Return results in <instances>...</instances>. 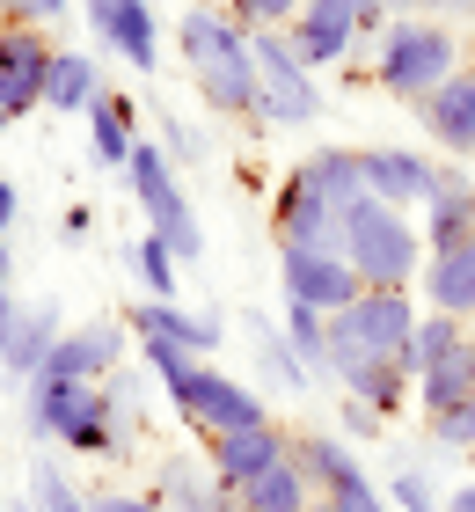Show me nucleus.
<instances>
[{
    "label": "nucleus",
    "mask_w": 475,
    "mask_h": 512,
    "mask_svg": "<svg viewBox=\"0 0 475 512\" xmlns=\"http://www.w3.org/2000/svg\"><path fill=\"white\" fill-rule=\"evenodd\" d=\"M176 52H183V74L198 81V96L256 132V44H249L242 22L227 8H198L190 0L183 22H176Z\"/></svg>",
    "instance_id": "obj_1"
},
{
    "label": "nucleus",
    "mask_w": 475,
    "mask_h": 512,
    "mask_svg": "<svg viewBox=\"0 0 475 512\" xmlns=\"http://www.w3.org/2000/svg\"><path fill=\"white\" fill-rule=\"evenodd\" d=\"M154 366V381L161 395H169V410L183 417V432H198V439H220V432H242V425H264V395H256L249 381H234L220 374L212 359H190L176 352V344H139Z\"/></svg>",
    "instance_id": "obj_2"
},
{
    "label": "nucleus",
    "mask_w": 475,
    "mask_h": 512,
    "mask_svg": "<svg viewBox=\"0 0 475 512\" xmlns=\"http://www.w3.org/2000/svg\"><path fill=\"white\" fill-rule=\"evenodd\" d=\"M22 417H30V439H59L66 454H95L117 461L125 454V417H117L110 381H59V374H30L22 381Z\"/></svg>",
    "instance_id": "obj_3"
},
{
    "label": "nucleus",
    "mask_w": 475,
    "mask_h": 512,
    "mask_svg": "<svg viewBox=\"0 0 475 512\" xmlns=\"http://www.w3.org/2000/svg\"><path fill=\"white\" fill-rule=\"evenodd\" d=\"M461 66V30L454 22H439V15H395L388 30L373 37V88L380 96H395V103H424L432 88L446 81Z\"/></svg>",
    "instance_id": "obj_4"
},
{
    "label": "nucleus",
    "mask_w": 475,
    "mask_h": 512,
    "mask_svg": "<svg viewBox=\"0 0 475 512\" xmlns=\"http://www.w3.org/2000/svg\"><path fill=\"white\" fill-rule=\"evenodd\" d=\"M344 264L359 271V286L380 293H417V271H424V235H417V213H395L380 198L344 205Z\"/></svg>",
    "instance_id": "obj_5"
},
{
    "label": "nucleus",
    "mask_w": 475,
    "mask_h": 512,
    "mask_svg": "<svg viewBox=\"0 0 475 512\" xmlns=\"http://www.w3.org/2000/svg\"><path fill=\"white\" fill-rule=\"evenodd\" d=\"M410 337H417V293L366 286L351 308L329 315V366H322V374L344 381L351 366H366V359H402V352H410Z\"/></svg>",
    "instance_id": "obj_6"
},
{
    "label": "nucleus",
    "mask_w": 475,
    "mask_h": 512,
    "mask_svg": "<svg viewBox=\"0 0 475 512\" xmlns=\"http://www.w3.org/2000/svg\"><path fill=\"white\" fill-rule=\"evenodd\" d=\"M256 132H307L322 118V81L285 30H256Z\"/></svg>",
    "instance_id": "obj_7"
},
{
    "label": "nucleus",
    "mask_w": 475,
    "mask_h": 512,
    "mask_svg": "<svg viewBox=\"0 0 475 512\" xmlns=\"http://www.w3.org/2000/svg\"><path fill=\"white\" fill-rule=\"evenodd\" d=\"M125 183H132V205L147 213V235H161L176 249V264L190 271L205 256V227H198V205L183 198V176H176V161L154 147V139H139L132 161H125Z\"/></svg>",
    "instance_id": "obj_8"
},
{
    "label": "nucleus",
    "mask_w": 475,
    "mask_h": 512,
    "mask_svg": "<svg viewBox=\"0 0 475 512\" xmlns=\"http://www.w3.org/2000/svg\"><path fill=\"white\" fill-rule=\"evenodd\" d=\"M271 235H278V249H337L344 242V205L315 176L285 169L278 198H271Z\"/></svg>",
    "instance_id": "obj_9"
},
{
    "label": "nucleus",
    "mask_w": 475,
    "mask_h": 512,
    "mask_svg": "<svg viewBox=\"0 0 475 512\" xmlns=\"http://www.w3.org/2000/svg\"><path fill=\"white\" fill-rule=\"evenodd\" d=\"M88 8V30L110 59H125L132 74H154L161 66V15L154 0H81Z\"/></svg>",
    "instance_id": "obj_10"
},
{
    "label": "nucleus",
    "mask_w": 475,
    "mask_h": 512,
    "mask_svg": "<svg viewBox=\"0 0 475 512\" xmlns=\"http://www.w3.org/2000/svg\"><path fill=\"white\" fill-rule=\"evenodd\" d=\"M278 286H285V300H307L322 315H337L366 293L359 271L344 264V249H278Z\"/></svg>",
    "instance_id": "obj_11"
},
{
    "label": "nucleus",
    "mask_w": 475,
    "mask_h": 512,
    "mask_svg": "<svg viewBox=\"0 0 475 512\" xmlns=\"http://www.w3.org/2000/svg\"><path fill=\"white\" fill-rule=\"evenodd\" d=\"M359 176H366V198L395 205V213H417L439 191V161L424 147H359Z\"/></svg>",
    "instance_id": "obj_12"
},
{
    "label": "nucleus",
    "mask_w": 475,
    "mask_h": 512,
    "mask_svg": "<svg viewBox=\"0 0 475 512\" xmlns=\"http://www.w3.org/2000/svg\"><path fill=\"white\" fill-rule=\"evenodd\" d=\"M125 330L139 344H176V352L190 359H212L227 337V322L212 308H176V300H139V308H125Z\"/></svg>",
    "instance_id": "obj_13"
},
{
    "label": "nucleus",
    "mask_w": 475,
    "mask_h": 512,
    "mask_svg": "<svg viewBox=\"0 0 475 512\" xmlns=\"http://www.w3.org/2000/svg\"><path fill=\"white\" fill-rule=\"evenodd\" d=\"M417 125L446 161H475V66H454V74L417 103Z\"/></svg>",
    "instance_id": "obj_14"
},
{
    "label": "nucleus",
    "mask_w": 475,
    "mask_h": 512,
    "mask_svg": "<svg viewBox=\"0 0 475 512\" xmlns=\"http://www.w3.org/2000/svg\"><path fill=\"white\" fill-rule=\"evenodd\" d=\"M52 59H59V44L44 37L37 22H0V81H8V103H15V118L44 103Z\"/></svg>",
    "instance_id": "obj_15"
},
{
    "label": "nucleus",
    "mask_w": 475,
    "mask_h": 512,
    "mask_svg": "<svg viewBox=\"0 0 475 512\" xmlns=\"http://www.w3.org/2000/svg\"><path fill=\"white\" fill-rule=\"evenodd\" d=\"M285 37H293V52L307 66H344L359 52V15H351V0H300V15L285 22Z\"/></svg>",
    "instance_id": "obj_16"
},
{
    "label": "nucleus",
    "mask_w": 475,
    "mask_h": 512,
    "mask_svg": "<svg viewBox=\"0 0 475 512\" xmlns=\"http://www.w3.org/2000/svg\"><path fill=\"white\" fill-rule=\"evenodd\" d=\"M417 235H424V249H446V242L475 235V176H468V161H439V191L417 205Z\"/></svg>",
    "instance_id": "obj_17"
},
{
    "label": "nucleus",
    "mask_w": 475,
    "mask_h": 512,
    "mask_svg": "<svg viewBox=\"0 0 475 512\" xmlns=\"http://www.w3.org/2000/svg\"><path fill=\"white\" fill-rule=\"evenodd\" d=\"M125 366V322H88V330H66L52 344V359L37 374H59V381H110Z\"/></svg>",
    "instance_id": "obj_18"
},
{
    "label": "nucleus",
    "mask_w": 475,
    "mask_h": 512,
    "mask_svg": "<svg viewBox=\"0 0 475 512\" xmlns=\"http://www.w3.org/2000/svg\"><path fill=\"white\" fill-rule=\"evenodd\" d=\"M417 293H424V308H432V315L475 322V235L468 242H446V249H424Z\"/></svg>",
    "instance_id": "obj_19"
},
{
    "label": "nucleus",
    "mask_w": 475,
    "mask_h": 512,
    "mask_svg": "<svg viewBox=\"0 0 475 512\" xmlns=\"http://www.w3.org/2000/svg\"><path fill=\"white\" fill-rule=\"evenodd\" d=\"M205 447H212V476H227L234 491H242L249 476H264L271 461H285V454H293V432H285V425H271V417H264V425L220 432V439H205Z\"/></svg>",
    "instance_id": "obj_20"
},
{
    "label": "nucleus",
    "mask_w": 475,
    "mask_h": 512,
    "mask_svg": "<svg viewBox=\"0 0 475 512\" xmlns=\"http://www.w3.org/2000/svg\"><path fill=\"white\" fill-rule=\"evenodd\" d=\"M293 461L307 469L315 498H344V491H359V483H373L359 469V447H351L344 432H293Z\"/></svg>",
    "instance_id": "obj_21"
},
{
    "label": "nucleus",
    "mask_w": 475,
    "mask_h": 512,
    "mask_svg": "<svg viewBox=\"0 0 475 512\" xmlns=\"http://www.w3.org/2000/svg\"><path fill=\"white\" fill-rule=\"evenodd\" d=\"M132 147H139V103L125 96V88H103V96L88 103V154H95V169L125 176Z\"/></svg>",
    "instance_id": "obj_22"
},
{
    "label": "nucleus",
    "mask_w": 475,
    "mask_h": 512,
    "mask_svg": "<svg viewBox=\"0 0 475 512\" xmlns=\"http://www.w3.org/2000/svg\"><path fill=\"white\" fill-rule=\"evenodd\" d=\"M66 337V315H59V300H37V308H22L15 322V337H8V352H0V381H30L44 359H52V344Z\"/></svg>",
    "instance_id": "obj_23"
},
{
    "label": "nucleus",
    "mask_w": 475,
    "mask_h": 512,
    "mask_svg": "<svg viewBox=\"0 0 475 512\" xmlns=\"http://www.w3.org/2000/svg\"><path fill=\"white\" fill-rule=\"evenodd\" d=\"M154 498L169 505V512H242V498H234V483L227 476H205L198 461H161V483H154Z\"/></svg>",
    "instance_id": "obj_24"
},
{
    "label": "nucleus",
    "mask_w": 475,
    "mask_h": 512,
    "mask_svg": "<svg viewBox=\"0 0 475 512\" xmlns=\"http://www.w3.org/2000/svg\"><path fill=\"white\" fill-rule=\"evenodd\" d=\"M234 498H242V512H315V483H307V469L285 454L264 476H249Z\"/></svg>",
    "instance_id": "obj_25"
},
{
    "label": "nucleus",
    "mask_w": 475,
    "mask_h": 512,
    "mask_svg": "<svg viewBox=\"0 0 475 512\" xmlns=\"http://www.w3.org/2000/svg\"><path fill=\"white\" fill-rule=\"evenodd\" d=\"M410 388H417V410H424V417L446 410V403H461V395H475V337L454 344V352H446L432 374H417Z\"/></svg>",
    "instance_id": "obj_26"
},
{
    "label": "nucleus",
    "mask_w": 475,
    "mask_h": 512,
    "mask_svg": "<svg viewBox=\"0 0 475 512\" xmlns=\"http://www.w3.org/2000/svg\"><path fill=\"white\" fill-rule=\"evenodd\" d=\"M95 96H103V66H95L88 52H59L52 81H44V110H81V118H88Z\"/></svg>",
    "instance_id": "obj_27"
},
{
    "label": "nucleus",
    "mask_w": 475,
    "mask_h": 512,
    "mask_svg": "<svg viewBox=\"0 0 475 512\" xmlns=\"http://www.w3.org/2000/svg\"><path fill=\"white\" fill-rule=\"evenodd\" d=\"M337 388L359 395V403H373L380 417H395L402 403H410V366H402V359H366V366H351Z\"/></svg>",
    "instance_id": "obj_28"
},
{
    "label": "nucleus",
    "mask_w": 475,
    "mask_h": 512,
    "mask_svg": "<svg viewBox=\"0 0 475 512\" xmlns=\"http://www.w3.org/2000/svg\"><path fill=\"white\" fill-rule=\"evenodd\" d=\"M249 337H256V366L271 374V388H285V395H307L315 388V374H307V359L285 344V330L278 322H264V315H249Z\"/></svg>",
    "instance_id": "obj_29"
},
{
    "label": "nucleus",
    "mask_w": 475,
    "mask_h": 512,
    "mask_svg": "<svg viewBox=\"0 0 475 512\" xmlns=\"http://www.w3.org/2000/svg\"><path fill=\"white\" fill-rule=\"evenodd\" d=\"M300 176H315L337 205H359L366 198V176H359V147H307L300 161H293Z\"/></svg>",
    "instance_id": "obj_30"
},
{
    "label": "nucleus",
    "mask_w": 475,
    "mask_h": 512,
    "mask_svg": "<svg viewBox=\"0 0 475 512\" xmlns=\"http://www.w3.org/2000/svg\"><path fill=\"white\" fill-rule=\"evenodd\" d=\"M468 337H475V322H461V315H432V308H424V315H417V337H410V352H402L410 381H417V374H432V366H439L446 352H454V344H468Z\"/></svg>",
    "instance_id": "obj_31"
},
{
    "label": "nucleus",
    "mask_w": 475,
    "mask_h": 512,
    "mask_svg": "<svg viewBox=\"0 0 475 512\" xmlns=\"http://www.w3.org/2000/svg\"><path fill=\"white\" fill-rule=\"evenodd\" d=\"M125 264H132L139 286H147V300H176V293H183V264H176V249L161 242V235H139V242L125 249Z\"/></svg>",
    "instance_id": "obj_32"
},
{
    "label": "nucleus",
    "mask_w": 475,
    "mask_h": 512,
    "mask_svg": "<svg viewBox=\"0 0 475 512\" xmlns=\"http://www.w3.org/2000/svg\"><path fill=\"white\" fill-rule=\"evenodd\" d=\"M285 344H293V352L307 359V374L322 381V366H329V315L322 308H307V300H285Z\"/></svg>",
    "instance_id": "obj_33"
},
{
    "label": "nucleus",
    "mask_w": 475,
    "mask_h": 512,
    "mask_svg": "<svg viewBox=\"0 0 475 512\" xmlns=\"http://www.w3.org/2000/svg\"><path fill=\"white\" fill-rule=\"evenodd\" d=\"M380 491H388L395 512H446V491L432 483V469H424V461H402V469L380 483Z\"/></svg>",
    "instance_id": "obj_34"
},
{
    "label": "nucleus",
    "mask_w": 475,
    "mask_h": 512,
    "mask_svg": "<svg viewBox=\"0 0 475 512\" xmlns=\"http://www.w3.org/2000/svg\"><path fill=\"white\" fill-rule=\"evenodd\" d=\"M30 505L37 512H95V498L81 491V483H66L59 461H37L30 469Z\"/></svg>",
    "instance_id": "obj_35"
},
{
    "label": "nucleus",
    "mask_w": 475,
    "mask_h": 512,
    "mask_svg": "<svg viewBox=\"0 0 475 512\" xmlns=\"http://www.w3.org/2000/svg\"><path fill=\"white\" fill-rule=\"evenodd\" d=\"M424 432H432V447L439 454H468L475 447V395H461V403H446L424 417Z\"/></svg>",
    "instance_id": "obj_36"
},
{
    "label": "nucleus",
    "mask_w": 475,
    "mask_h": 512,
    "mask_svg": "<svg viewBox=\"0 0 475 512\" xmlns=\"http://www.w3.org/2000/svg\"><path fill=\"white\" fill-rule=\"evenodd\" d=\"M161 154L176 161V169H190V161H205V132L198 125H183V110H161Z\"/></svg>",
    "instance_id": "obj_37"
},
{
    "label": "nucleus",
    "mask_w": 475,
    "mask_h": 512,
    "mask_svg": "<svg viewBox=\"0 0 475 512\" xmlns=\"http://www.w3.org/2000/svg\"><path fill=\"white\" fill-rule=\"evenodd\" d=\"M220 8H227V15L256 37V30H285V22L300 15V0H220Z\"/></svg>",
    "instance_id": "obj_38"
},
{
    "label": "nucleus",
    "mask_w": 475,
    "mask_h": 512,
    "mask_svg": "<svg viewBox=\"0 0 475 512\" xmlns=\"http://www.w3.org/2000/svg\"><path fill=\"white\" fill-rule=\"evenodd\" d=\"M337 432L351 439V447H366V439H388V417H380L373 403H359V395H344V417H337Z\"/></svg>",
    "instance_id": "obj_39"
},
{
    "label": "nucleus",
    "mask_w": 475,
    "mask_h": 512,
    "mask_svg": "<svg viewBox=\"0 0 475 512\" xmlns=\"http://www.w3.org/2000/svg\"><path fill=\"white\" fill-rule=\"evenodd\" d=\"M315 512H395V505H388L380 483H359V491H344V498H315Z\"/></svg>",
    "instance_id": "obj_40"
},
{
    "label": "nucleus",
    "mask_w": 475,
    "mask_h": 512,
    "mask_svg": "<svg viewBox=\"0 0 475 512\" xmlns=\"http://www.w3.org/2000/svg\"><path fill=\"white\" fill-rule=\"evenodd\" d=\"M95 498V512H169L154 491H88Z\"/></svg>",
    "instance_id": "obj_41"
},
{
    "label": "nucleus",
    "mask_w": 475,
    "mask_h": 512,
    "mask_svg": "<svg viewBox=\"0 0 475 512\" xmlns=\"http://www.w3.org/2000/svg\"><path fill=\"white\" fill-rule=\"evenodd\" d=\"M351 15H359V44H366V37H380V30L395 22V8H388V0H351Z\"/></svg>",
    "instance_id": "obj_42"
},
{
    "label": "nucleus",
    "mask_w": 475,
    "mask_h": 512,
    "mask_svg": "<svg viewBox=\"0 0 475 512\" xmlns=\"http://www.w3.org/2000/svg\"><path fill=\"white\" fill-rule=\"evenodd\" d=\"M52 15H66V0H8V22H52Z\"/></svg>",
    "instance_id": "obj_43"
},
{
    "label": "nucleus",
    "mask_w": 475,
    "mask_h": 512,
    "mask_svg": "<svg viewBox=\"0 0 475 512\" xmlns=\"http://www.w3.org/2000/svg\"><path fill=\"white\" fill-rule=\"evenodd\" d=\"M15 322H22V300H15V286H0V352H8Z\"/></svg>",
    "instance_id": "obj_44"
},
{
    "label": "nucleus",
    "mask_w": 475,
    "mask_h": 512,
    "mask_svg": "<svg viewBox=\"0 0 475 512\" xmlns=\"http://www.w3.org/2000/svg\"><path fill=\"white\" fill-rule=\"evenodd\" d=\"M15 213H22V198H15V183L0 176V242H8V227H15Z\"/></svg>",
    "instance_id": "obj_45"
},
{
    "label": "nucleus",
    "mask_w": 475,
    "mask_h": 512,
    "mask_svg": "<svg viewBox=\"0 0 475 512\" xmlns=\"http://www.w3.org/2000/svg\"><path fill=\"white\" fill-rule=\"evenodd\" d=\"M59 235H66V242H81V235H88V205H66V220H59Z\"/></svg>",
    "instance_id": "obj_46"
},
{
    "label": "nucleus",
    "mask_w": 475,
    "mask_h": 512,
    "mask_svg": "<svg viewBox=\"0 0 475 512\" xmlns=\"http://www.w3.org/2000/svg\"><path fill=\"white\" fill-rule=\"evenodd\" d=\"M432 15H439V22H468L475 0H432Z\"/></svg>",
    "instance_id": "obj_47"
},
{
    "label": "nucleus",
    "mask_w": 475,
    "mask_h": 512,
    "mask_svg": "<svg viewBox=\"0 0 475 512\" xmlns=\"http://www.w3.org/2000/svg\"><path fill=\"white\" fill-rule=\"evenodd\" d=\"M446 512H475V476L461 483V491H446Z\"/></svg>",
    "instance_id": "obj_48"
},
{
    "label": "nucleus",
    "mask_w": 475,
    "mask_h": 512,
    "mask_svg": "<svg viewBox=\"0 0 475 512\" xmlns=\"http://www.w3.org/2000/svg\"><path fill=\"white\" fill-rule=\"evenodd\" d=\"M395 15H432V0H388Z\"/></svg>",
    "instance_id": "obj_49"
},
{
    "label": "nucleus",
    "mask_w": 475,
    "mask_h": 512,
    "mask_svg": "<svg viewBox=\"0 0 475 512\" xmlns=\"http://www.w3.org/2000/svg\"><path fill=\"white\" fill-rule=\"evenodd\" d=\"M15 125V103H8V81H0V132Z\"/></svg>",
    "instance_id": "obj_50"
},
{
    "label": "nucleus",
    "mask_w": 475,
    "mask_h": 512,
    "mask_svg": "<svg viewBox=\"0 0 475 512\" xmlns=\"http://www.w3.org/2000/svg\"><path fill=\"white\" fill-rule=\"evenodd\" d=\"M8 505H15V498H8V476H0V512H8Z\"/></svg>",
    "instance_id": "obj_51"
},
{
    "label": "nucleus",
    "mask_w": 475,
    "mask_h": 512,
    "mask_svg": "<svg viewBox=\"0 0 475 512\" xmlns=\"http://www.w3.org/2000/svg\"><path fill=\"white\" fill-rule=\"evenodd\" d=\"M8 512H37V505H30V498H15V505H8Z\"/></svg>",
    "instance_id": "obj_52"
},
{
    "label": "nucleus",
    "mask_w": 475,
    "mask_h": 512,
    "mask_svg": "<svg viewBox=\"0 0 475 512\" xmlns=\"http://www.w3.org/2000/svg\"><path fill=\"white\" fill-rule=\"evenodd\" d=\"M461 461H468V476H475V447H468V454H461Z\"/></svg>",
    "instance_id": "obj_53"
},
{
    "label": "nucleus",
    "mask_w": 475,
    "mask_h": 512,
    "mask_svg": "<svg viewBox=\"0 0 475 512\" xmlns=\"http://www.w3.org/2000/svg\"><path fill=\"white\" fill-rule=\"evenodd\" d=\"M198 8H220V0H198Z\"/></svg>",
    "instance_id": "obj_54"
}]
</instances>
